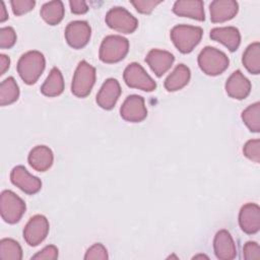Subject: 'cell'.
Returning a JSON list of instances; mask_svg holds the SVG:
<instances>
[{"instance_id":"cell-22","label":"cell","mask_w":260,"mask_h":260,"mask_svg":"<svg viewBox=\"0 0 260 260\" xmlns=\"http://www.w3.org/2000/svg\"><path fill=\"white\" fill-rule=\"evenodd\" d=\"M190 69L184 65L179 64L174 71L166 78L165 87L168 91H176L183 88L190 80Z\"/></svg>"},{"instance_id":"cell-16","label":"cell","mask_w":260,"mask_h":260,"mask_svg":"<svg viewBox=\"0 0 260 260\" xmlns=\"http://www.w3.org/2000/svg\"><path fill=\"white\" fill-rule=\"evenodd\" d=\"M175 57L168 51L152 49L146 55L145 61L158 77L164 75L173 65Z\"/></svg>"},{"instance_id":"cell-31","label":"cell","mask_w":260,"mask_h":260,"mask_svg":"<svg viewBox=\"0 0 260 260\" xmlns=\"http://www.w3.org/2000/svg\"><path fill=\"white\" fill-rule=\"evenodd\" d=\"M12 11L15 15H21L30 11L36 2L34 0H11L10 1Z\"/></svg>"},{"instance_id":"cell-1","label":"cell","mask_w":260,"mask_h":260,"mask_svg":"<svg viewBox=\"0 0 260 260\" xmlns=\"http://www.w3.org/2000/svg\"><path fill=\"white\" fill-rule=\"evenodd\" d=\"M45 57L39 51L24 53L17 62V72L26 84H34L45 69Z\"/></svg>"},{"instance_id":"cell-4","label":"cell","mask_w":260,"mask_h":260,"mask_svg":"<svg viewBox=\"0 0 260 260\" xmlns=\"http://www.w3.org/2000/svg\"><path fill=\"white\" fill-rule=\"evenodd\" d=\"M129 50V42L118 35L107 36L100 47V59L105 63H116L125 58Z\"/></svg>"},{"instance_id":"cell-5","label":"cell","mask_w":260,"mask_h":260,"mask_svg":"<svg viewBox=\"0 0 260 260\" xmlns=\"http://www.w3.org/2000/svg\"><path fill=\"white\" fill-rule=\"evenodd\" d=\"M95 81V69L86 61L78 63L73 75L71 91L77 98H85L91 91Z\"/></svg>"},{"instance_id":"cell-21","label":"cell","mask_w":260,"mask_h":260,"mask_svg":"<svg viewBox=\"0 0 260 260\" xmlns=\"http://www.w3.org/2000/svg\"><path fill=\"white\" fill-rule=\"evenodd\" d=\"M173 12L179 16L190 17L199 21L205 19L203 2L200 0H179L173 6Z\"/></svg>"},{"instance_id":"cell-3","label":"cell","mask_w":260,"mask_h":260,"mask_svg":"<svg viewBox=\"0 0 260 260\" xmlns=\"http://www.w3.org/2000/svg\"><path fill=\"white\" fill-rule=\"evenodd\" d=\"M228 56L218 49L205 47L198 55V65L207 75L215 76L222 73L229 67Z\"/></svg>"},{"instance_id":"cell-27","label":"cell","mask_w":260,"mask_h":260,"mask_svg":"<svg viewBox=\"0 0 260 260\" xmlns=\"http://www.w3.org/2000/svg\"><path fill=\"white\" fill-rule=\"evenodd\" d=\"M22 249L20 245L12 239H2L0 241V259L21 260Z\"/></svg>"},{"instance_id":"cell-14","label":"cell","mask_w":260,"mask_h":260,"mask_svg":"<svg viewBox=\"0 0 260 260\" xmlns=\"http://www.w3.org/2000/svg\"><path fill=\"white\" fill-rule=\"evenodd\" d=\"M213 249L215 256L220 260H232L237 256L236 244L226 230H220L216 233L213 240Z\"/></svg>"},{"instance_id":"cell-34","label":"cell","mask_w":260,"mask_h":260,"mask_svg":"<svg viewBox=\"0 0 260 260\" xmlns=\"http://www.w3.org/2000/svg\"><path fill=\"white\" fill-rule=\"evenodd\" d=\"M161 3V1H154V0H136L131 1V4L136 8V10L140 13L148 14L150 13L156 5Z\"/></svg>"},{"instance_id":"cell-17","label":"cell","mask_w":260,"mask_h":260,"mask_svg":"<svg viewBox=\"0 0 260 260\" xmlns=\"http://www.w3.org/2000/svg\"><path fill=\"white\" fill-rule=\"evenodd\" d=\"M226 93L236 100H243L251 91V82L240 70H236L225 82Z\"/></svg>"},{"instance_id":"cell-12","label":"cell","mask_w":260,"mask_h":260,"mask_svg":"<svg viewBox=\"0 0 260 260\" xmlns=\"http://www.w3.org/2000/svg\"><path fill=\"white\" fill-rule=\"evenodd\" d=\"M10 180L13 185L18 187L26 194L32 195L39 192L42 188L41 180L28 173L22 166H16L10 173Z\"/></svg>"},{"instance_id":"cell-9","label":"cell","mask_w":260,"mask_h":260,"mask_svg":"<svg viewBox=\"0 0 260 260\" xmlns=\"http://www.w3.org/2000/svg\"><path fill=\"white\" fill-rule=\"evenodd\" d=\"M49 233V221L41 214L32 216L23 229V239L31 247L41 244Z\"/></svg>"},{"instance_id":"cell-11","label":"cell","mask_w":260,"mask_h":260,"mask_svg":"<svg viewBox=\"0 0 260 260\" xmlns=\"http://www.w3.org/2000/svg\"><path fill=\"white\" fill-rule=\"evenodd\" d=\"M121 117L128 122H141L147 116V110L144 99L137 94H131L126 98L120 108Z\"/></svg>"},{"instance_id":"cell-36","label":"cell","mask_w":260,"mask_h":260,"mask_svg":"<svg viewBox=\"0 0 260 260\" xmlns=\"http://www.w3.org/2000/svg\"><path fill=\"white\" fill-rule=\"evenodd\" d=\"M71 11L75 14H83L88 10V6L83 0H71L69 1Z\"/></svg>"},{"instance_id":"cell-10","label":"cell","mask_w":260,"mask_h":260,"mask_svg":"<svg viewBox=\"0 0 260 260\" xmlns=\"http://www.w3.org/2000/svg\"><path fill=\"white\" fill-rule=\"evenodd\" d=\"M91 35V28L86 21L74 20L67 24L65 39L73 49H81L87 45Z\"/></svg>"},{"instance_id":"cell-2","label":"cell","mask_w":260,"mask_h":260,"mask_svg":"<svg viewBox=\"0 0 260 260\" xmlns=\"http://www.w3.org/2000/svg\"><path fill=\"white\" fill-rule=\"evenodd\" d=\"M171 40L183 54L190 53L200 42L203 30L199 26L179 24L172 28Z\"/></svg>"},{"instance_id":"cell-15","label":"cell","mask_w":260,"mask_h":260,"mask_svg":"<svg viewBox=\"0 0 260 260\" xmlns=\"http://www.w3.org/2000/svg\"><path fill=\"white\" fill-rule=\"evenodd\" d=\"M120 94L121 87L118 80L115 78H109L103 83L100 91L98 92L96 103L101 108L111 110L116 105Z\"/></svg>"},{"instance_id":"cell-19","label":"cell","mask_w":260,"mask_h":260,"mask_svg":"<svg viewBox=\"0 0 260 260\" xmlns=\"http://www.w3.org/2000/svg\"><path fill=\"white\" fill-rule=\"evenodd\" d=\"M210 38L224 45L230 51H236L241 43V35L235 26L214 27L210 30Z\"/></svg>"},{"instance_id":"cell-20","label":"cell","mask_w":260,"mask_h":260,"mask_svg":"<svg viewBox=\"0 0 260 260\" xmlns=\"http://www.w3.org/2000/svg\"><path fill=\"white\" fill-rule=\"evenodd\" d=\"M29 166L38 172H46L51 168L54 160L52 150L46 145H38L34 147L28 154Z\"/></svg>"},{"instance_id":"cell-35","label":"cell","mask_w":260,"mask_h":260,"mask_svg":"<svg viewBox=\"0 0 260 260\" xmlns=\"http://www.w3.org/2000/svg\"><path fill=\"white\" fill-rule=\"evenodd\" d=\"M58 258V249L54 245H49L45 247L43 250L38 252L36 255L31 257V259L39 260H55Z\"/></svg>"},{"instance_id":"cell-7","label":"cell","mask_w":260,"mask_h":260,"mask_svg":"<svg viewBox=\"0 0 260 260\" xmlns=\"http://www.w3.org/2000/svg\"><path fill=\"white\" fill-rule=\"evenodd\" d=\"M124 81L132 88L144 91H152L156 87L155 81L146 73L144 68L138 63H130L124 70Z\"/></svg>"},{"instance_id":"cell-28","label":"cell","mask_w":260,"mask_h":260,"mask_svg":"<svg viewBox=\"0 0 260 260\" xmlns=\"http://www.w3.org/2000/svg\"><path fill=\"white\" fill-rule=\"evenodd\" d=\"M242 120L252 132L260 131V103L250 105L242 113Z\"/></svg>"},{"instance_id":"cell-32","label":"cell","mask_w":260,"mask_h":260,"mask_svg":"<svg viewBox=\"0 0 260 260\" xmlns=\"http://www.w3.org/2000/svg\"><path fill=\"white\" fill-rule=\"evenodd\" d=\"M108 252L107 249L100 243H96L92 245L85 253L84 259L85 260H91V259H108Z\"/></svg>"},{"instance_id":"cell-8","label":"cell","mask_w":260,"mask_h":260,"mask_svg":"<svg viewBox=\"0 0 260 260\" xmlns=\"http://www.w3.org/2000/svg\"><path fill=\"white\" fill-rule=\"evenodd\" d=\"M106 23L122 34L133 32L138 25L137 19L123 7H113L106 14Z\"/></svg>"},{"instance_id":"cell-25","label":"cell","mask_w":260,"mask_h":260,"mask_svg":"<svg viewBox=\"0 0 260 260\" xmlns=\"http://www.w3.org/2000/svg\"><path fill=\"white\" fill-rule=\"evenodd\" d=\"M242 62L246 69L252 74L260 72V44L259 42L252 43L247 47L243 54Z\"/></svg>"},{"instance_id":"cell-23","label":"cell","mask_w":260,"mask_h":260,"mask_svg":"<svg viewBox=\"0 0 260 260\" xmlns=\"http://www.w3.org/2000/svg\"><path fill=\"white\" fill-rule=\"evenodd\" d=\"M64 90V80L61 71L54 67L50 71L46 81L41 87V91L46 96H57Z\"/></svg>"},{"instance_id":"cell-37","label":"cell","mask_w":260,"mask_h":260,"mask_svg":"<svg viewBox=\"0 0 260 260\" xmlns=\"http://www.w3.org/2000/svg\"><path fill=\"white\" fill-rule=\"evenodd\" d=\"M0 74L3 75L6 70L9 68V64H10V59L8 56L4 55V54H1L0 55Z\"/></svg>"},{"instance_id":"cell-13","label":"cell","mask_w":260,"mask_h":260,"mask_svg":"<svg viewBox=\"0 0 260 260\" xmlns=\"http://www.w3.org/2000/svg\"><path fill=\"white\" fill-rule=\"evenodd\" d=\"M239 224L246 234L253 235L260 230V207L256 203L245 204L239 213Z\"/></svg>"},{"instance_id":"cell-24","label":"cell","mask_w":260,"mask_h":260,"mask_svg":"<svg viewBox=\"0 0 260 260\" xmlns=\"http://www.w3.org/2000/svg\"><path fill=\"white\" fill-rule=\"evenodd\" d=\"M42 18L50 25L58 24L64 16V6L62 1H50L45 3L41 8Z\"/></svg>"},{"instance_id":"cell-29","label":"cell","mask_w":260,"mask_h":260,"mask_svg":"<svg viewBox=\"0 0 260 260\" xmlns=\"http://www.w3.org/2000/svg\"><path fill=\"white\" fill-rule=\"evenodd\" d=\"M243 152L246 157L258 164L260 161V140L252 139L247 141L244 145Z\"/></svg>"},{"instance_id":"cell-6","label":"cell","mask_w":260,"mask_h":260,"mask_svg":"<svg viewBox=\"0 0 260 260\" xmlns=\"http://www.w3.org/2000/svg\"><path fill=\"white\" fill-rule=\"evenodd\" d=\"M24 201L10 190H4L0 196L1 217L8 223L19 221L25 211Z\"/></svg>"},{"instance_id":"cell-39","label":"cell","mask_w":260,"mask_h":260,"mask_svg":"<svg viewBox=\"0 0 260 260\" xmlns=\"http://www.w3.org/2000/svg\"><path fill=\"white\" fill-rule=\"evenodd\" d=\"M197 258H207V256H205V255H197V256L193 257V259H197Z\"/></svg>"},{"instance_id":"cell-38","label":"cell","mask_w":260,"mask_h":260,"mask_svg":"<svg viewBox=\"0 0 260 260\" xmlns=\"http://www.w3.org/2000/svg\"><path fill=\"white\" fill-rule=\"evenodd\" d=\"M8 18V14L6 12L5 4L3 1H0V22H4Z\"/></svg>"},{"instance_id":"cell-26","label":"cell","mask_w":260,"mask_h":260,"mask_svg":"<svg viewBox=\"0 0 260 260\" xmlns=\"http://www.w3.org/2000/svg\"><path fill=\"white\" fill-rule=\"evenodd\" d=\"M19 88L13 77H7L0 85V105L7 106L17 101Z\"/></svg>"},{"instance_id":"cell-18","label":"cell","mask_w":260,"mask_h":260,"mask_svg":"<svg viewBox=\"0 0 260 260\" xmlns=\"http://www.w3.org/2000/svg\"><path fill=\"white\" fill-rule=\"evenodd\" d=\"M239 5L234 0H214L209 4L210 19L212 22H223L236 16Z\"/></svg>"},{"instance_id":"cell-33","label":"cell","mask_w":260,"mask_h":260,"mask_svg":"<svg viewBox=\"0 0 260 260\" xmlns=\"http://www.w3.org/2000/svg\"><path fill=\"white\" fill-rule=\"evenodd\" d=\"M243 257L246 260L260 259V247L256 242H247L243 248Z\"/></svg>"},{"instance_id":"cell-30","label":"cell","mask_w":260,"mask_h":260,"mask_svg":"<svg viewBox=\"0 0 260 260\" xmlns=\"http://www.w3.org/2000/svg\"><path fill=\"white\" fill-rule=\"evenodd\" d=\"M16 42V34L10 26H5L0 29V48L9 49Z\"/></svg>"}]
</instances>
